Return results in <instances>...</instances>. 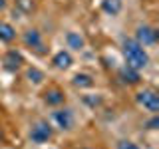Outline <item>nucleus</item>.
<instances>
[{"mask_svg": "<svg viewBox=\"0 0 159 149\" xmlns=\"http://www.w3.org/2000/svg\"><path fill=\"white\" fill-rule=\"evenodd\" d=\"M70 82H72V86L78 88V89H92L96 86V78H93V74H89V72H76Z\"/></svg>", "mask_w": 159, "mask_h": 149, "instance_id": "nucleus-12", "label": "nucleus"}, {"mask_svg": "<svg viewBox=\"0 0 159 149\" xmlns=\"http://www.w3.org/2000/svg\"><path fill=\"white\" fill-rule=\"evenodd\" d=\"M117 78L121 79V84H125V86H137V84L141 82V72H137V70H133L129 66H123L117 72Z\"/></svg>", "mask_w": 159, "mask_h": 149, "instance_id": "nucleus-13", "label": "nucleus"}, {"mask_svg": "<svg viewBox=\"0 0 159 149\" xmlns=\"http://www.w3.org/2000/svg\"><path fill=\"white\" fill-rule=\"evenodd\" d=\"M8 8V0H0V12H6Z\"/></svg>", "mask_w": 159, "mask_h": 149, "instance_id": "nucleus-19", "label": "nucleus"}, {"mask_svg": "<svg viewBox=\"0 0 159 149\" xmlns=\"http://www.w3.org/2000/svg\"><path fill=\"white\" fill-rule=\"evenodd\" d=\"M99 8H102L103 14L107 16H119L123 10V0H102L99 2Z\"/></svg>", "mask_w": 159, "mask_h": 149, "instance_id": "nucleus-15", "label": "nucleus"}, {"mask_svg": "<svg viewBox=\"0 0 159 149\" xmlns=\"http://www.w3.org/2000/svg\"><path fill=\"white\" fill-rule=\"evenodd\" d=\"M20 38H22L24 46H26L30 52H34L36 56H46V54L50 52V48L46 46V42H44L42 32H40L38 28H26Z\"/></svg>", "mask_w": 159, "mask_h": 149, "instance_id": "nucleus-4", "label": "nucleus"}, {"mask_svg": "<svg viewBox=\"0 0 159 149\" xmlns=\"http://www.w3.org/2000/svg\"><path fill=\"white\" fill-rule=\"evenodd\" d=\"M50 64H52V68L58 70V72H68V70L74 68L76 60H74V54L70 52V50H58V52L52 54Z\"/></svg>", "mask_w": 159, "mask_h": 149, "instance_id": "nucleus-7", "label": "nucleus"}, {"mask_svg": "<svg viewBox=\"0 0 159 149\" xmlns=\"http://www.w3.org/2000/svg\"><path fill=\"white\" fill-rule=\"evenodd\" d=\"M82 99H84V103H88L92 109H96V107H99L103 103V97L102 96H93V93H86Z\"/></svg>", "mask_w": 159, "mask_h": 149, "instance_id": "nucleus-16", "label": "nucleus"}, {"mask_svg": "<svg viewBox=\"0 0 159 149\" xmlns=\"http://www.w3.org/2000/svg\"><path fill=\"white\" fill-rule=\"evenodd\" d=\"M133 40L139 42L143 48H155L157 46V28L147 24V22H139L135 26Z\"/></svg>", "mask_w": 159, "mask_h": 149, "instance_id": "nucleus-6", "label": "nucleus"}, {"mask_svg": "<svg viewBox=\"0 0 159 149\" xmlns=\"http://www.w3.org/2000/svg\"><path fill=\"white\" fill-rule=\"evenodd\" d=\"M4 141V135H2V131H0V143H2Z\"/></svg>", "mask_w": 159, "mask_h": 149, "instance_id": "nucleus-20", "label": "nucleus"}, {"mask_svg": "<svg viewBox=\"0 0 159 149\" xmlns=\"http://www.w3.org/2000/svg\"><path fill=\"white\" fill-rule=\"evenodd\" d=\"M48 121L52 123L54 129H58V131H62V133H70V131H74V127H76L78 117H76V111L64 103V106L54 107L52 111H50Z\"/></svg>", "mask_w": 159, "mask_h": 149, "instance_id": "nucleus-2", "label": "nucleus"}, {"mask_svg": "<svg viewBox=\"0 0 159 149\" xmlns=\"http://www.w3.org/2000/svg\"><path fill=\"white\" fill-rule=\"evenodd\" d=\"M64 44H66V50L70 52H84L88 46V40L84 36L80 30H66V34H64Z\"/></svg>", "mask_w": 159, "mask_h": 149, "instance_id": "nucleus-8", "label": "nucleus"}, {"mask_svg": "<svg viewBox=\"0 0 159 149\" xmlns=\"http://www.w3.org/2000/svg\"><path fill=\"white\" fill-rule=\"evenodd\" d=\"M24 78H26V82L34 88H40V86L46 84V72L38 66H28L24 70Z\"/></svg>", "mask_w": 159, "mask_h": 149, "instance_id": "nucleus-11", "label": "nucleus"}, {"mask_svg": "<svg viewBox=\"0 0 159 149\" xmlns=\"http://www.w3.org/2000/svg\"><path fill=\"white\" fill-rule=\"evenodd\" d=\"M54 131H56V129L52 127V123H50L48 119H36L34 123H30L26 139L32 145L42 147V145H46V143H50L54 139Z\"/></svg>", "mask_w": 159, "mask_h": 149, "instance_id": "nucleus-3", "label": "nucleus"}, {"mask_svg": "<svg viewBox=\"0 0 159 149\" xmlns=\"http://www.w3.org/2000/svg\"><path fill=\"white\" fill-rule=\"evenodd\" d=\"M135 103L147 113H157L159 111V93L153 88H141L135 93Z\"/></svg>", "mask_w": 159, "mask_h": 149, "instance_id": "nucleus-5", "label": "nucleus"}, {"mask_svg": "<svg viewBox=\"0 0 159 149\" xmlns=\"http://www.w3.org/2000/svg\"><path fill=\"white\" fill-rule=\"evenodd\" d=\"M116 149H143L141 145H139L137 141H133V139H119V141L116 143Z\"/></svg>", "mask_w": 159, "mask_h": 149, "instance_id": "nucleus-17", "label": "nucleus"}, {"mask_svg": "<svg viewBox=\"0 0 159 149\" xmlns=\"http://www.w3.org/2000/svg\"><path fill=\"white\" fill-rule=\"evenodd\" d=\"M121 54L125 60V66L137 70H145L149 66V52L147 48H143L139 42H135L133 38H123L121 40Z\"/></svg>", "mask_w": 159, "mask_h": 149, "instance_id": "nucleus-1", "label": "nucleus"}, {"mask_svg": "<svg viewBox=\"0 0 159 149\" xmlns=\"http://www.w3.org/2000/svg\"><path fill=\"white\" fill-rule=\"evenodd\" d=\"M143 127H145V129H149V131H155V129L159 127V117H157V113H151V117H149V119H145Z\"/></svg>", "mask_w": 159, "mask_h": 149, "instance_id": "nucleus-18", "label": "nucleus"}, {"mask_svg": "<svg viewBox=\"0 0 159 149\" xmlns=\"http://www.w3.org/2000/svg\"><path fill=\"white\" fill-rule=\"evenodd\" d=\"M2 64L8 72H18V70H22V66H24V56L18 50L10 48V50H6V54H4Z\"/></svg>", "mask_w": 159, "mask_h": 149, "instance_id": "nucleus-10", "label": "nucleus"}, {"mask_svg": "<svg viewBox=\"0 0 159 149\" xmlns=\"http://www.w3.org/2000/svg\"><path fill=\"white\" fill-rule=\"evenodd\" d=\"M16 38H18L16 28H14L10 22H6V20H0V42L2 44H12Z\"/></svg>", "mask_w": 159, "mask_h": 149, "instance_id": "nucleus-14", "label": "nucleus"}, {"mask_svg": "<svg viewBox=\"0 0 159 149\" xmlns=\"http://www.w3.org/2000/svg\"><path fill=\"white\" fill-rule=\"evenodd\" d=\"M42 149H56V147H42Z\"/></svg>", "mask_w": 159, "mask_h": 149, "instance_id": "nucleus-21", "label": "nucleus"}, {"mask_svg": "<svg viewBox=\"0 0 159 149\" xmlns=\"http://www.w3.org/2000/svg\"><path fill=\"white\" fill-rule=\"evenodd\" d=\"M42 102H44V106H48V107H60V106H64L66 103V93H64V89H60L58 86H50L46 88L42 92Z\"/></svg>", "mask_w": 159, "mask_h": 149, "instance_id": "nucleus-9", "label": "nucleus"}]
</instances>
